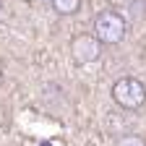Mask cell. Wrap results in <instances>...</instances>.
Returning a JSON list of instances; mask_svg holds the SVG:
<instances>
[{"label":"cell","instance_id":"cell-1","mask_svg":"<svg viewBox=\"0 0 146 146\" xmlns=\"http://www.w3.org/2000/svg\"><path fill=\"white\" fill-rule=\"evenodd\" d=\"M125 18L117 11H99L94 18V36L99 44H117L125 39Z\"/></svg>","mask_w":146,"mask_h":146},{"label":"cell","instance_id":"cell-2","mask_svg":"<svg viewBox=\"0 0 146 146\" xmlns=\"http://www.w3.org/2000/svg\"><path fill=\"white\" fill-rule=\"evenodd\" d=\"M112 99L123 110H138L146 102V86L138 78H131V76L117 78L112 84Z\"/></svg>","mask_w":146,"mask_h":146},{"label":"cell","instance_id":"cell-3","mask_svg":"<svg viewBox=\"0 0 146 146\" xmlns=\"http://www.w3.org/2000/svg\"><path fill=\"white\" fill-rule=\"evenodd\" d=\"M99 55H102V44L97 42V36L78 34V36L70 39V58L76 60L78 65H89V63L99 60Z\"/></svg>","mask_w":146,"mask_h":146},{"label":"cell","instance_id":"cell-4","mask_svg":"<svg viewBox=\"0 0 146 146\" xmlns=\"http://www.w3.org/2000/svg\"><path fill=\"white\" fill-rule=\"evenodd\" d=\"M50 5H52L55 13H60V16H73V13H78L81 0H50Z\"/></svg>","mask_w":146,"mask_h":146},{"label":"cell","instance_id":"cell-5","mask_svg":"<svg viewBox=\"0 0 146 146\" xmlns=\"http://www.w3.org/2000/svg\"><path fill=\"white\" fill-rule=\"evenodd\" d=\"M115 146H146V143H143L138 136H123V138H120Z\"/></svg>","mask_w":146,"mask_h":146},{"label":"cell","instance_id":"cell-6","mask_svg":"<svg viewBox=\"0 0 146 146\" xmlns=\"http://www.w3.org/2000/svg\"><path fill=\"white\" fill-rule=\"evenodd\" d=\"M36 3H50V0H36Z\"/></svg>","mask_w":146,"mask_h":146},{"label":"cell","instance_id":"cell-7","mask_svg":"<svg viewBox=\"0 0 146 146\" xmlns=\"http://www.w3.org/2000/svg\"><path fill=\"white\" fill-rule=\"evenodd\" d=\"M0 78H3V73H0Z\"/></svg>","mask_w":146,"mask_h":146}]
</instances>
